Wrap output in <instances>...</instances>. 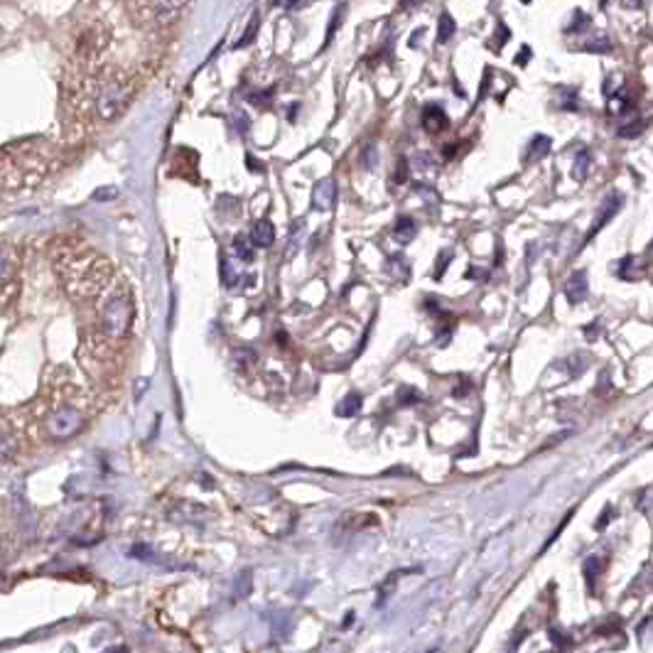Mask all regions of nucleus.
Returning a JSON list of instances; mask_svg holds the SVG:
<instances>
[{"label": "nucleus", "mask_w": 653, "mask_h": 653, "mask_svg": "<svg viewBox=\"0 0 653 653\" xmlns=\"http://www.w3.org/2000/svg\"><path fill=\"white\" fill-rule=\"evenodd\" d=\"M621 202H624V197L621 194H612V197H607V202H604V207H602V211H599V216L594 219V226H592L590 231H587V238L585 241H592V238L597 236L599 231H602L604 226L609 224V221L616 216V211L621 209Z\"/></svg>", "instance_id": "obj_3"}, {"label": "nucleus", "mask_w": 653, "mask_h": 653, "mask_svg": "<svg viewBox=\"0 0 653 653\" xmlns=\"http://www.w3.org/2000/svg\"><path fill=\"white\" fill-rule=\"evenodd\" d=\"M612 516H614V508L612 506H604V511H602V516H599V521H597V530H602L604 526L612 521Z\"/></svg>", "instance_id": "obj_18"}, {"label": "nucleus", "mask_w": 653, "mask_h": 653, "mask_svg": "<svg viewBox=\"0 0 653 653\" xmlns=\"http://www.w3.org/2000/svg\"><path fill=\"white\" fill-rule=\"evenodd\" d=\"M641 130H643V121H636V123H626L624 128H619V136L621 138H636Z\"/></svg>", "instance_id": "obj_16"}, {"label": "nucleus", "mask_w": 653, "mask_h": 653, "mask_svg": "<svg viewBox=\"0 0 653 653\" xmlns=\"http://www.w3.org/2000/svg\"><path fill=\"white\" fill-rule=\"evenodd\" d=\"M417 234V226L413 219H408V216H400L398 221H395L393 226V238L400 243H411V238H415Z\"/></svg>", "instance_id": "obj_7"}, {"label": "nucleus", "mask_w": 653, "mask_h": 653, "mask_svg": "<svg viewBox=\"0 0 653 653\" xmlns=\"http://www.w3.org/2000/svg\"><path fill=\"white\" fill-rule=\"evenodd\" d=\"M251 241L256 243V246L260 248H268L273 241H276V226L271 224V221H258V224L253 226V231H251Z\"/></svg>", "instance_id": "obj_6"}, {"label": "nucleus", "mask_w": 653, "mask_h": 653, "mask_svg": "<svg viewBox=\"0 0 653 653\" xmlns=\"http://www.w3.org/2000/svg\"><path fill=\"white\" fill-rule=\"evenodd\" d=\"M548 150H550V141H548L546 136H538L533 143H530V152H528V155L535 160V158H541V155H546Z\"/></svg>", "instance_id": "obj_13"}, {"label": "nucleus", "mask_w": 653, "mask_h": 653, "mask_svg": "<svg viewBox=\"0 0 653 653\" xmlns=\"http://www.w3.org/2000/svg\"><path fill=\"white\" fill-rule=\"evenodd\" d=\"M361 406H364L361 395L359 393H349L337 406V415L339 417H354V415H359V413H361Z\"/></svg>", "instance_id": "obj_8"}, {"label": "nucleus", "mask_w": 653, "mask_h": 653, "mask_svg": "<svg viewBox=\"0 0 653 653\" xmlns=\"http://www.w3.org/2000/svg\"><path fill=\"white\" fill-rule=\"evenodd\" d=\"M604 568V560L599 558V555H592V558L585 560V565H582V572H585V580L590 587H594V582H597L599 572H602Z\"/></svg>", "instance_id": "obj_10"}, {"label": "nucleus", "mask_w": 653, "mask_h": 653, "mask_svg": "<svg viewBox=\"0 0 653 653\" xmlns=\"http://www.w3.org/2000/svg\"><path fill=\"white\" fill-rule=\"evenodd\" d=\"M130 320H133L130 298L128 295H113L106 302V307H103V326L108 329V334H113V337L125 334L130 326Z\"/></svg>", "instance_id": "obj_1"}, {"label": "nucleus", "mask_w": 653, "mask_h": 653, "mask_svg": "<svg viewBox=\"0 0 653 653\" xmlns=\"http://www.w3.org/2000/svg\"><path fill=\"white\" fill-rule=\"evenodd\" d=\"M422 123H425V128H428L430 133H437V130H442L447 125V118H445V113H442V108L430 106L428 111H425Z\"/></svg>", "instance_id": "obj_9"}, {"label": "nucleus", "mask_w": 653, "mask_h": 653, "mask_svg": "<svg viewBox=\"0 0 653 653\" xmlns=\"http://www.w3.org/2000/svg\"><path fill=\"white\" fill-rule=\"evenodd\" d=\"M130 555L138 560H152V550H150V546H145V543H136V546L130 548Z\"/></svg>", "instance_id": "obj_15"}, {"label": "nucleus", "mask_w": 653, "mask_h": 653, "mask_svg": "<svg viewBox=\"0 0 653 653\" xmlns=\"http://www.w3.org/2000/svg\"><path fill=\"white\" fill-rule=\"evenodd\" d=\"M550 641L555 643L558 648H565L570 643V639H565V634L563 631H558V629H550Z\"/></svg>", "instance_id": "obj_17"}, {"label": "nucleus", "mask_w": 653, "mask_h": 653, "mask_svg": "<svg viewBox=\"0 0 653 653\" xmlns=\"http://www.w3.org/2000/svg\"><path fill=\"white\" fill-rule=\"evenodd\" d=\"M81 422L84 420H81V413L76 411V408L64 406L56 413H52L50 420H47V428H50L52 437L64 439V437H72V435L81 428Z\"/></svg>", "instance_id": "obj_2"}, {"label": "nucleus", "mask_w": 653, "mask_h": 653, "mask_svg": "<svg viewBox=\"0 0 653 653\" xmlns=\"http://www.w3.org/2000/svg\"><path fill=\"white\" fill-rule=\"evenodd\" d=\"M587 167H590V155H587V150H580V155H577V160H574V167H572L574 180H585Z\"/></svg>", "instance_id": "obj_12"}, {"label": "nucleus", "mask_w": 653, "mask_h": 653, "mask_svg": "<svg viewBox=\"0 0 653 653\" xmlns=\"http://www.w3.org/2000/svg\"><path fill=\"white\" fill-rule=\"evenodd\" d=\"M455 32V23H452L450 15H442V20H439V42H447V37Z\"/></svg>", "instance_id": "obj_14"}, {"label": "nucleus", "mask_w": 653, "mask_h": 653, "mask_svg": "<svg viewBox=\"0 0 653 653\" xmlns=\"http://www.w3.org/2000/svg\"><path fill=\"white\" fill-rule=\"evenodd\" d=\"M587 50H590V52H609V50H612V45H609L607 40H597V42H590V45H587Z\"/></svg>", "instance_id": "obj_19"}, {"label": "nucleus", "mask_w": 653, "mask_h": 653, "mask_svg": "<svg viewBox=\"0 0 653 653\" xmlns=\"http://www.w3.org/2000/svg\"><path fill=\"white\" fill-rule=\"evenodd\" d=\"M334 199H337V182L334 180L320 182V185L315 187V191H312V204H315V209H320V211H326V209L334 204Z\"/></svg>", "instance_id": "obj_4"}, {"label": "nucleus", "mask_w": 653, "mask_h": 653, "mask_svg": "<svg viewBox=\"0 0 653 653\" xmlns=\"http://www.w3.org/2000/svg\"><path fill=\"white\" fill-rule=\"evenodd\" d=\"M587 273L585 271H574L572 276L568 278V285H565V295L572 304H580L582 300L587 298Z\"/></svg>", "instance_id": "obj_5"}, {"label": "nucleus", "mask_w": 653, "mask_h": 653, "mask_svg": "<svg viewBox=\"0 0 653 653\" xmlns=\"http://www.w3.org/2000/svg\"><path fill=\"white\" fill-rule=\"evenodd\" d=\"M118 197V189H99L94 191V199H99V202H103V199H113Z\"/></svg>", "instance_id": "obj_20"}, {"label": "nucleus", "mask_w": 653, "mask_h": 653, "mask_svg": "<svg viewBox=\"0 0 653 653\" xmlns=\"http://www.w3.org/2000/svg\"><path fill=\"white\" fill-rule=\"evenodd\" d=\"M234 251H236V256L241 260H246V263H251V260L256 258V253H253V241L248 243L246 238L243 236H238L236 241H234Z\"/></svg>", "instance_id": "obj_11"}]
</instances>
